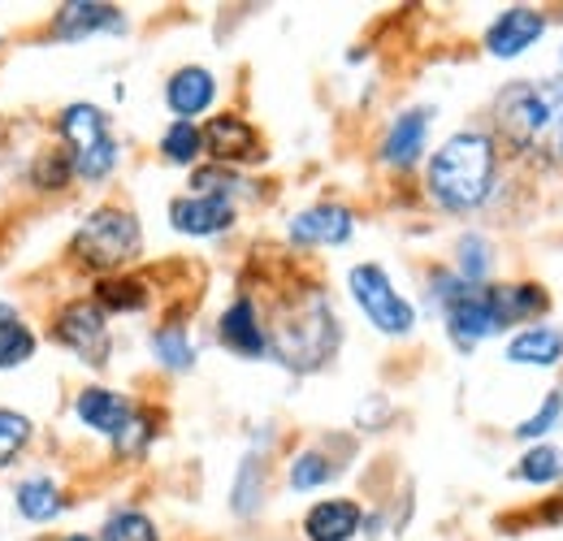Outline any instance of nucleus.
Instances as JSON below:
<instances>
[{
    "label": "nucleus",
    "mask_w": 563,
    "mask_h": 541,
    "mask_svg": "<svg viewBox=\"0 0 563 541\" xmlns=\"http://www.w3.org/2000/svg\"><path fill=\"white\" fill-rule=\"evenodd\" d=\"M494 143L482 131H460L451 135L429 161V196L451 208V212H468L490 196L494 187Z\"/></svg>",
    "instance_id": "nucleus-1"
},
{
    "label": "nucleus",
    "mask_w": 563,
    "mask_h": 541,
    "mask_svg": "<svg viewBox=\"0 0 563 541\" xmlns=\"http://www.w3.org/2000/svg\"><path fill=\"white\" fill-rule=\"evenodd\" d=\"M494 122L507 143L538 147L563 161V78L507 87L494 104Z\"/></svg>",
    "instance_id": "nucleus-2"
},
{
    "label": "nucleus",
    "mask_w": 563,
    "mask_h": 541,
    "mask_svg": "<svg viewBox=\"0 0 563 541\" xmlns=\"http://www.w3.org/2000/svg\"><path fill=\"white\" fill-rule=\"evenodd\" d=\"M265 334H269V351L278 355L286 368L312 373V368H321L334 355V346H339V321H334L325 295L321 290H308V295L282 303L278 317H274V330H265Z\"/></svg>",
    "instance_id": "nucleus-3"
},
{
    "label": "nucleus",
    "mask_w": 563,
    "mask_h": 541,
    "mask_svg": "<svg viewBox=\"0 0 563 541\" xmlns=\"http://www.w3.org/2000/svg\"><path fill=\"white\" fill-rule=\"evenodd\" d=\"M143 247V230L135 212L126 208H96L87 212V221L74 230L70 239V261L91 273H113L131 265Z\"/></svg>",
    "instance_id": "nucleus-4"
},
{
    "label": "nucleus",
    "mask_w": 563,
    "mask_h": 541,
    "mask_svg": "<svg viewBox=\"0 0 563 541\" xmlns=\"http://www.w3.org/2000/svg\"><path fill=\"white\" fill-rule=\"evenodd\" d=\"M57 135L66 143L78 183H104L118 165V139L109 135V118L96 104H66L57 118Z\"/></svg>",
    "instance_id": "nucleus-5"
},
{
    "label": "nucleus",
    "mask_w": 563,
    "mask_h": 541,
    "mask_svg": "<svg viewBox=\"0 0 563 541\" xmlns=\"http://www.w3.org/2000/svg\"><path fill=\"white\" fill-rule=\"evenodd\" d=\"M347 286H352V299L360 303V312L373 321V330L390 334V339H404L412 334L417 325V308L390 286V277L382 265H355L347 273Z\"/></svg>",
    "instance_id": "nucleus-6"
},
{
    "label": "nucleus",
    "mask_w": 563,
    "mask_h": 541,
    "mask_svg": "<svg viewBox=\"0 0 563 541\" xmlns=\"http://www.w3.org/2000/svg\"><path fill=\"white\" fill-rule=\"evenodd\" d=\"M53 342L70 346L82 364L104 368L109 364V351H113L109 317L96 308V299H74V303H66L57 312V321H53Z\"/></svg>",
    "instance_id": "nucleus-7"
},
{
    "label": "nucleus",
    "mask_w": 563,
    "mask_h": 541,
    "mask_svg": "<svg viewBox=\"0 0 563 541\" xmlns=\"http://www.w3.org/2000/svg\"><path fill=\"white\" fill-rule=\"evenodd\" d=\"M169 221L178 234L209 239L234 225V200L230 196H178L169 203Z\"/></svg>",
    "instance_id": "nucleus-8"
},
{
    "label": "nucleus",
    "mask_w": 563,
    "mask_h": 541,
    "mask_svg": "<svg viewBox=\"0 0 563 541\" xmlns=\"http://www.w3.org/2000/svg\"><path fill=\"white\" fill-rule=\"evenodd\" d=\"M352 230L355 221L343 203H317V208H308L290 221V243H299V247H339V243L352 239Z\"/></svg>",
    "instance_id": "nucleus-9"
},
{
    "label": "nucleus",
    "mask_w": 563,
    "mask_h": 541,
    "mask_svg": "<svg viewBox=\"0 0 563 541\" xmlns=\"http://www.w3.org/2000/svg\"><path fill=\"white\" fill-rule=\"evenodd\" d=\"M221 342L243 355V360H261L269 355V334H265V321L256 317V303L252 299H234L225 312H221V325H217Z\"/></svg>",
    "instance_id": "nucleus-10"
},
{
    "label": "nucleus",
    "mask_w": 563,
    "mask_h": 541,
    "mask_svg": "<svg viewBox=\"0 0 563 541\" xmlns=\"http://www.w3.org/2000/svg\"><path fill=\"white\" fill-rule=\"evenodd\" d=\"M547 31V18L538 9H507L490 31H486V53L490 57H520L529 44H538Z\"/></svg>",
    "instance_id": "nucleus-11"
},
{
    "label": "nucleus",
    "mask_w": 563,
    "mask_h": 541,
    "mask_svg": "<svg viewBox=\"0 0 563 541\" xmlns=\"http://www.w3.org/2000/svg\"><path fill=\"white\" fill-rule=\"evenodd\" d=\"M212 100H217V78H212L205 66L178 69V74L165 82V104H169V113H174L178 122L200 118Z\"/></svg>",
    "instance_id": "nucleus-12"
},
{
    "label": "nucleus",
    "mask_w": 563,
    "mask_h": 541,
    "mask_svg": "<svg viewBox=\"0 0 563 541\" xmlns=\"http://www.w3.org/2000/svg\"><path fill=\"white\" fill-rule=\"evenodd\" d=\"M200 139H205V152H209L212 161H247V156H261V135L239 113L212 118L209 126L200 131Z\"/></svg>",
    "instance_id": "nucleus-13"
},
{
    "label": "nucleus",
    "mask_w": 563,
    "mask_h": 541,
    "mask_svg": "<svg viewBox=\"0 0 563 541\" xmlns=\"http://www.w3.org/2000/svg\"><path fill=\"white\" fill-rule=\"evenodd\" d=\"M74 411H78V420H82L87 429H96V433H104V438H118V429L131 420L135 404H131L126 395H118V390L87 386V390H78Z\"/></svg>",
    "instance_id": "nucleus-14"
},
{
    "label": "nucleus",
    "mask_w": 563,
    "mask_h": 541,
    "mask_svg": "<svg viewBox=\"0 0 563 541\" xmlns=\"http://www.w3.org/2000/svg\"><path fill=\"white\" fill-rule=\"evenodd\" d=\"M100 31H126V22L113 4H62L53 18V35L70 40V44L87 40V35H100Z\"/></svg>",
    "instance_id": "nucleus-15"
},
{
    "label": "nucleus",
    "mask_w": 563,
    "mask_h": 541,
    "mask_svg": "<svg viewBox=\"0 0 563 541\" xmlns=\"http://www.w3.org/2000/svg\"><path fill=\"white\" fill-rule=\"evenodd\" d=\"M360 533V507L352 498H325L303 516L308 541H352Z\"/></svg>",
    "instance_id": "nucleus-16"
},
{
    "label": "nucleus",
    "mask_w": 563,
    "mask_h": 541,
    "mask_svg": "<svg viewBox=\"0 0 563 541\" xmlns=\"http://www.w3.org/2000/svg\"><path fill=\"white\" fill-rule=\"evenodd\" d=\"M490 308H494V321L498 330L516 325V321H533L551 308L547 290L533 286V281H516V286H490Z\"/></svg>",
    "instance_id": "nucleus-17"
},
{
    "label": "nucleus",
    "mask_w": 563,
    "mask_h": 541,
    "mask_svg": "<svg viewBox=\"0 0 563 541\" xmlns=\"http://www.w3.org/2000/svg\"><path fill=\"white\" fill-rule=\"evenodd\" d=\"M424 135H429V109L399 113V122L390 126V135H386V143H382V161L395 165V169L417 165L424 152Z\"/></svg>",
    "instance_id": "nucleus-18"
},
{
    "label": "nucleus",
    "mask_w": 563,
    "mask_h": 541,
    "mask_svg": "<svg viewBox=\"0 0 563 541\" xmlns=\"http://www.w3.org/2000/svg\"><path fill=\"white\" fill-rule=\"evenodd\" d=\"M13 503H18V511H22L31 525H48V520H57L62 507H66V498H62V489H57L53 476H26V481L13 489Z\"/></svg>",
    "instance_id": "nucleus-19"
},
{
    "label": "nucleus",
    "mask_w": 563,
    "mask_h": 541,
    "mask_svg": "<svg viewBox=\"0 0 563 541\" xmlns=\"http://www.w3.org/2000/svg\"><path fill=\"white\" fill-rule=\"evenodd\" d=\"M507 360L511 364H533V368H551L563 360V334L551 325H538V330H525L516 334L507 346Z\"/></svg>",
    "instance_id": "nucleus-20"
},
{
    "label": "nucleus",
    "mask_w": 563,
    "mask_h": 541,
    "mask_svg": "<svg viewBox=\"0 0 563 541\" xmlns=\"http://www.w3.org/2000/svg\"><path fill=\"white\" fill-rule=\"evenodd\" d=\"M96 308L109 317V312H140L147 308V290H143L140 277H104L96 286Z\"/></svg>",
    "instance_id": "nucleus-21"
},
{
    "label": "nucleus",
    "mask_w": 563,
    "mask_h": 541,
    "mask_svg": "<svg viewBox=\"0 0 563 541\" xmlns=\"http://www.w3.org/2000/svg\"><path fill=\"white\" fill-rule=\"evenodd\" d=\"M152 355H156L165 368H174V373H187V368L196 364V346H191L183 325H161V330L152 334Z\"/></svg>",
    "instance_id": "nucleus-22"
},
{
    "label": "nucleus",
    "mask_w": 563,
    "mask_h": 541,
    "mask_svg": "<svg viewBox=\"0 0 563 541\" xmlns=\"http://www.w3.org/2000/svg\"><path fill=\"white\" fill-rule=\"evenodd\" d=\"M31 433H35L31 416H22V411H13V407H0V468H9V464L26 451Z\"/></svg>",
    "instance_id": "nucleus-23"
},
{
    "label": "nucleus",
    "mask_w": 563,
    "mask_h": 541,
    "mask_svg": "<svg viewBox=\"0 0 563 541\" xmlns=\"http://www.w3.org/2000/svg\"><path fill=\"white\" fill-rule=\"evenodd\" d=\"M200 152H205V139H200V126H196V122H174V126L161 135V156H165L169 165H191Z\"/></svg>",
    "instance_id": "nucleus-24"
},
{
    "label": "nucleus",
    "mask_w": 563,
    "mask_h": 541,
    "mask_svg": "<svg viewBox=\"0 0 563 541\" xmlns=\"http://www.w3.org/2000/svg\"><path fill=\"white\" fill-rule=\"evenodd\" d=\"M31 355H35V334H31V325L26 321H9V325H0V373L4 368H22V364H31Z\"/></svg>",
    "instance_id": "nucleus-25"
},
{
    "label": "nucleus",
    "mask_w": 563,
    "mask_h": 541,
    "mask_svg": "<svg viewBox=\"0 0 563 541\" xmlns=\"http://www.w3.org/2000/svg\"><path fill=\"white\" fill-rule=\"evenodd\" d=\"M100 541H161V538H156V525H152L143 511L126 507V511H113V516L104 520Z\"/></svg>",
    "instance_id": "nucleus-26"
},
{
    "label": "nucleus",
    "mask_w": 563,
    "mask_h": 541,
    "mask_svg": "<svg viewBox=\"0 0 563 541\" xmlns=\"http://www.w3.org/2000/svg\"><path fill=\"white\" fill-rule=\"evenodd\" d=\"M261 489H265V464H261V455H247L239 468V481H234V511L252 516L261 503Z\"/></svg>",
    "instance_id": "nucleus-27"
},
{
    "label": "nucleus",
    "mask_w": 563,
    "mask_h": 541,
    "mask_svg": "<svg viewBox=\"0 0 563 541\" xmlns=\"http://www.w3.org/2000/svg\"><path fill=\"white\" fill-rule=\"evenodd\" d=\"M31 183L40 187V191H66L74 183V169H70V156H66V147H57V152H44L40 161H35V169H31Z\"/></svg>",
    "instance_id": "nucleus-28"
},
{
    "label": "nucleus",
    "mask_w": 563,
    "mask_h": 541,
    "mask_svg": "<svg viewBox=\"0 0 563 541\" xmlns=\"http://www.w3.org/2000/svg\"><path fill=\"white\" fill-rule=\"evenodd\" d=\"M486 277H490V243L477 239V234L460 239V281L482 286Z\"/></svg>",
    "instance_id": "nucleus-29"
},
{
    "label": "nucleus",
    "mask_w": 563,
    "mask_h": 541,
    "mask_svg": "<svg viewBox=\"0 0 563 541\" xmlns=\"http://www.w3.org/2000/svg\"><path fill=\"white\" fill-rule=\"evenodd\" d=\"M339 476V464H330L321 451H303L295 464H290V485L295 489H317V485H325V481H334Z\"/></svg>",
    "instance_id": "nucleus-30"
},
{
    "label": "nucleus",
    "mask_w": 563,
    "mask_h": 541,
    "mask_svg": "<svg viewBox=\"0 0 563 541\" xmlns=\"http://www.w3.org/2000/svg\"><path fill=\"white\" fill-rule=\"evenodd\" d=\"M563 473V455L555 446H533L525 460H520V481H533V485H547Z\"/></svg>",
    "instance_id": "nucleus-31"
},
{
    "label": "nucleus",
    "mask_w": 563,
    "mask_h": 541,
    "mask_svg": "<svg viewBox=\"0 0 563 541\" xmlns=\"http://www.w3.org/2000/svg\"><path fill=\"white\" fill-rule=\"evenodd\" d=\"M152 433H156V424H152V416H143V411H131V420L118 429V438H113V446H118V455H143L147 451V442H152Z\"/></svg>",
    "instance_id": "nucleus-32"
},
{
    "label": "nucleus",
    "mask_w": 563,
    "mask_h": 541,
    "mask_svg": "<svg viewBox=\"0 0 563 541\" xmlns=\"http://www.w3.org/2000/svg\"><path fill=\"white\" fill-rule=\"evenodd\" d=\"M560 416H563V395H551L538 416H529L525 424H516V433H520V438H542V433H551V429L560 424Z\"/></svg>",
    "instance_id": "nucleus-33"
},
{
    "label": "nucleus",
    "mask_w": 563,
    "mask_h": 541,
    "mask_svg": "<svg viewBox=\"0 0 563 541\" xmlns=\"http://www.w3.org/2000/svg\"><path fill=\"white\" fill-rule=\"evenodd\" d=\"M13 317H18V308H13V303H4V299H0V325H9V321H13Z\"/></svg>",
    "instance_id": "nucleus-34"
},
{
    "label": "nucleus",
    "mask_w": 563,
    "mask_h": 541,
    "mask_svg": "<svg viewBox=\"0 0 563 541\" xmlns=\"http://www.w3.org/2000/svg\"><path fill=\"white\" fill-rule=\"evenodd\" d=\"M62 541H96V538H87V533H70V538H62Z\"/></svg>",
    "instance_id": "nucleus-35"
}]
</instances>
